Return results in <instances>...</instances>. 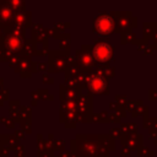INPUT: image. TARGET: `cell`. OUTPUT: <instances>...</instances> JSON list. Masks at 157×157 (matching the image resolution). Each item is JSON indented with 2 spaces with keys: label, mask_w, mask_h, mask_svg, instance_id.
I'll use <instances>...</instances> for the list:
<instances>
[{
  "label": "cell",
  "mask_w": 157,
  "mask_h": 157,
  "mask_svg": "<svg viewBox=\"0 0 157 157\" xmlns=\"http://www.w3.org/2000/svg\"><path fill=\"white\" fill-rule=\"evenodd\" d=\"M97 27L99 28L101 32L107 33V32H109V31L112 29V27H113V21H112V18H110L109 16H102V17L98 20V22H97Z\"/></svg>",
  "instance_id": "1"
},
{
  "label": "cell",
  "mask_w": 157,
  "mask_h": 157,
  "mask_svg": "<svg viewBox=\"0 0 157 157\" xmlns=\"http://www.w3.org/2000/svg\"><path fill=\"white\" fill-rule=\"evenodd\" d=\"M96 58L99 59V60H107L109 58V54H110V49L107 44H99L98 47H96Z\"/></svg>",
  "instance_id": "2"
},
{
  "label": "cell",
  "mask_w": 157,
  "mask_h": 157,
  "mask_svg": "<svg viewBox=\"0 0 157 157\" xmlns=\"http://www.w3.org/2000/svg\"><path fill=\"white\" fill-rule=\"evenodd\" d=\"M91 87L93 88V91H101L104 87V81L102 77H93L91 81Z\"/></svg>",
  "instance_id": "3"
}]
</instances>
